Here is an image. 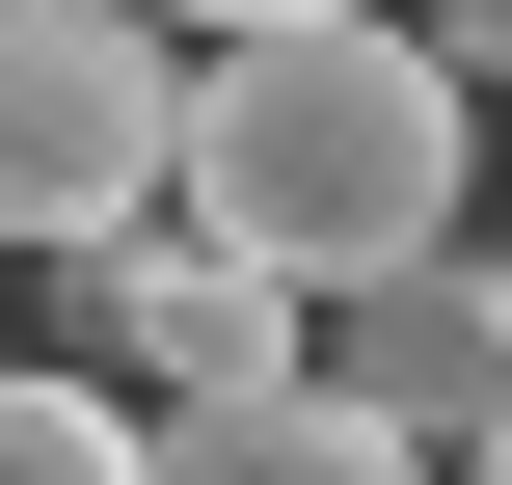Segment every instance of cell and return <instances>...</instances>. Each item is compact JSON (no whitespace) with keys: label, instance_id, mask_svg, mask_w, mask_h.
Wrapping results in <instances>:
<instances>
[{"label":"cell","instance_id":"1","mask_svg":"<svg viewBox=\"0 0 512 485\" xmlns=\"http://www.w3.org/2000/svg\"><path fill=\"white\" fill-rule=\"evenodd\" d=\"M459 54L405 27V0H351V27H216V81H189V216L243 243V270H297V297H378V270H432L459 243Z\"/></svg>","mask_w":512,"mask_h":485},{"label":"cell","instance_id":"2","mask_svg":"<svg viewBox=\"0 0 512 485\" xmlns=\"http://www.w3.org/2000/svg\"><path fill=\"white\" fill-rule=\"evenodd\" d=\"M189 81H216V27L162 54V0H0V243L81 270V243L189 216Z\"/></svg>","mask_w":512,"mask_h":485},{"label":"cell","instance_id":"3","mask_svg":"<svg viewBox=\"0 0 512 485\" xmlns=\"http://www.w3.org/2000/svg\"><path fill=\"white\" fill-rule=\"evenodd\" d=\"M54 297L135 351V405H162V432H189V405H270V378H324V297H297V270H243L216 216H135V243H81Z\"/></svg>","mask_w":512,"mask_h":485},{"label":"cell","instance_id":"4","mask_svg":"<svg viewBox=\"0 0 512 485\" xmlns=\"http://www.w3.org/2000/svg\"><path fill=\"white\" fill-rule=\"evenodd\" d=\"M324 378H351L378 432L486 459L512 432V243H432V270H378V297H324Z\"/></svg>","mask_w":512,"mask_h":485},{"label":"cell","instance_id":"5","mask_svg":"<svg viewBox=\"0 0 512 485\" xmlns=\"http://www.w3.org/2000/svg\"><path fill=\"white\" fill-rule=\"evenodd\" d=\"M162 485H459V459H432V432H378L351 378H270V405H189Z\"/></svg>","mask_w":512,"mask_h":485},{"label":"cell","instance_id":"6","mask_svg":"<svg viewBox=\"0 0 512 485\" xmlns=\"http://www.w3.org/2000/svg\"><path fill=\"white\" fill-rule=\"evenodd\" d=\"M0 485H162V405H108V378H27V405H0Z\"/></svg>","mask_w":512,"mask_h":485},{"label":"cell","instance_id":"7","mask_svg":"<svg viewBox=\"0 0 512 485\" xmlns=\"http://www.w3.org/2000/svg\"><path fill=\"white\" fill-rule=\"evenodd\" d=\"M405 27H432V54H459V81H512V0H405Z\"/></svg>","mask_w":512,"mask_h":485},{"label":"cell","instance_id":"8","mask_svg":"<svg viewBox=\"0 0 512 485\" xmlns=\"http://www.w3.org/2000/svg\"><path fill=\"white\" fill-rule=\"evenodd\" d=\"M162 27H351V0H162Z\"/></svg>","mask_w":512,"mask_h":485},{"label":"cell","instance_id":"9","mask_svg":"<svg viewBox=\"0 0 512 485\" xmlns=\"http://www.w3.org/2000/svg\"><path fill=\"white\" fill-rule=\"evenodd\" d=\"M459 485H512V432H486V459H459Z\"/></svg>","mask_w":512,"mask_h":485}]
</instances>
